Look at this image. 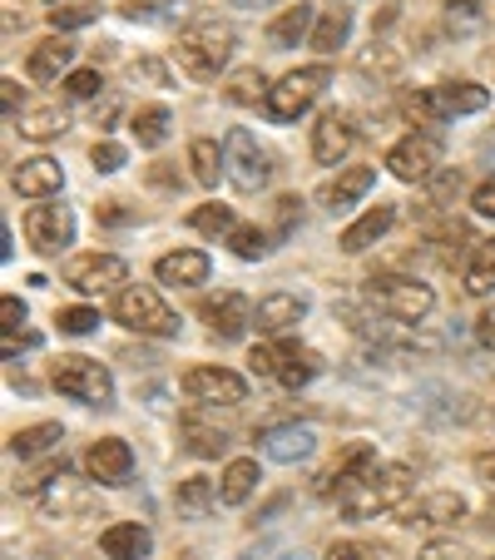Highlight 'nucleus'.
Returning a JSON list of instances; mask_svg holds the SVG:
<instances>
[{"mask_svg": "<svg viewBox=\"0 0 495 560\" xmlns=\"http://www.w3.org/2000/svg\"><path fill=\"white\" fill-rule=\"evenodd\" d=\"M233 45H238V35L228 21H193L179 31L174 55H179V70L189 80H219V70L233 60Z\"/></svg>", "mask_w": 495, "mask_h": 560, "instance_id": "1", "label": "nucleus"}, {"mask_svg": "<svg viewBox=\"0 0 495 560\" xmlns=\"http://www.w3.org/2000/svg\"><path fill=\"white\" fill-rule=\"evenodd\" d=\"M411 501V471L406 466H377V471L362 481L357 491L338 501L352 521H372V516H397L401 506Z\"/></svg>", "mask_w": 495, "mask_h": 560, "instance_id": "2", "label": "nucleus"}, {"mask_svg": "<svg viewBox=\"0 0 495 560\" xmlns=\"http://www.w3.org/2000/svg\"><path fill=\"white\" fill-rule=\"evenodd\" d=\"M485 105H491V95H485L481 85H471V80H446V85H436V90L406 95V115L416 119V125H441V119L475 115V109H485Z\"/></svg>", "mask_w": 495, "mask_h": 560, "instance_id": "3", "label": "nucleus"}, {"mask_svg": "<svg viewBox=\"0 0 495 560\" xmlns=\"http://www.w3.org/2000/svg\"><path fill=\"white\" fill-rule=\"evenodd\" d=\"M115 323H119V328H129V332H139V338H169V332H179V317H174V307L164 303L154 288H144V283L119 288Z\"/></svg>", "mask_w": 495, "mask_h": 560, "instance_id": "4", "label": "nucleus"}, {"mask_svg": "<svg viewBox=\"0 0 495 560\" xmlns=\"http://www.w3.org/2000/svg\"><path fill=\"white\" fill-rule=\"evenodd\" d=\"M327 85H332V70H327V65H307V70L283 74L263 100L268 119H273V125H293L297 115H307V109L317 105V95H322Z\"/></svg>", "mask_w": 495, "mask_h": 560, "instance_id": "5", "label": "nucleus"}, {"mask_svg": "<svg viewBox=\"0 0 495 560\" xmlns=\"http://www.w3.org/2000/svg\"><path fill=\"white\" fill-rule=\"evenodd\" d=\"M50 382H55V392H64V397H74V402H85V407L115 402V377H109V368L95 358H60Z\"/></svg>", "mask_w": 495, "mask_h": 560, "instance_id": "6", "label": "nucleus"}, {"mask_svg": "<svg viewBox=\"0 0 495 560\" xmlns=\"http://www.w3.org/2000/svg\"><path fill=\"white\" fill-rule=\"evenodd\" d=\"M254 372L258 377H273V382H283L287 392H297V387H307V382L317 377V352L313 348H297V342H258L254 348Z\"/></svg>", "mask_w": 495, "mask_h": 560, "instance_id": "7", "label": "nucleus"}, {"mask_svg": "<svg viewBox=\"0 0 495 560\" xmlns=\"http://www.w3.org/2000/svg\"><path fill=\"white\" fill-rule=\"evenodd\" d=\"M223 174L233 179V189L258 194L273 179V159H268V149L248 129H228V139H223Z\"/></svg>", "mask_w": 495, "mask_h": 560, "instance_id": "8", "label": "nucleus"}, {"mask_svg": "<svg viewBox=\"0 0 495 560\" xmlns=\"http://www.w3.org/2000/svg\"><path fill=\"white\" fill-rule=\"evenodd\" d=\"M367 298L387 317H397V323H422V317L436 307V293L426 283H416V278H372Z\"/></svg>", "mask_w": 495, "mask_h": 560, "instance_id": "9", "label": "nucleus"}, {"mask_svg": "<svg viewBox=\"0 0 495 560\" xmlns=\"http://www.w3.org/2000/svg\"><path fill=\"white\" fill-rule=\"evenodd\" d=\"M25 238H31L35 254H64L74 238V213L64 209V203H35L31 213H25Z\"/></svg>", "mask_w": 495, "mask_h": 560, "instance_id": "10", "label": "nucleus"}, {"mask_svg": "<svg viewBox=\"0 0 495 560\" xmlns=\"http://www.w3.org/2000/svg\"><path fill=\"white\" fill-rule=\"evenodd\" d=\"M184 392H189L193 402L203 407H238L248 402V382L228 368H193L184 372Z\"/></svg>", "mask_w": 495, "mask_h": 560, "instance_id": "11", "label": "nucleus"}, {"mask_svg": "<svg viewBox=\"0 0 495 560\" xmlns=\"http://www.w3.org/2000/svg\"><path fill=\"white\" fill-rule=\"evenodd\" d=\"M436 164H441V144H436L432 135H406L401 144H391V154H387V170L397 174L401 184L432 179Z\"/></svg>", "mask_w": 495, "mask_h": 560, "instance_id": "12", "label": "nucleus"}, {"mask_svg": "<svg viewBox=\"0 0 495 560\" xmlns=\"http://www.w3.org/2000/svg\"><path fill=\"white\" fill-rule=\"evenodd\" d=\"M125 278H129V268H125V258H115V254H85L64 268V283L85 298L109 293V288H119Z\"/></svg>", "mask_w": 495, "mask_h": 560, "instance_id": "13", "label": "nucleus"}, {"mask_svg": "<svg viewBox=\"0 0 495 560\" xmlns=\"http://www.w3.org/2000/svg\"><path fill=\"white\" fill-rule=\"evenodd\" d=\"M85 471L99 487H125L129 471H134V452H129V442H119V436H99L85 452Z\"/></svg>", "mask_w": 495, "mask_h": 560, "instance_id": "14", "label": "nucleus"}, {"mask_svg": "<svg viewBox=\"0 0 495 560\" xmlns=\"http://www.w3.org/2000/svg\"><path fill=\"white\" fill-rule=\"evenodd\" d=\"M377 466H381V462H377V452H372V446H352V452L342 456L332 471H322V481H317V497H327V501L338 497V501H342L347 491H357L362 481L377 471Z\"/></svg>", "mask_w": 495, "mask_h": 560, "instance_id": "15", "label": "nucleus"}, {"mask_svg": "<svg viewBox=\"0 0 495 560\" xmlns=\"http://www.w3.org/2000/svg\"><path fill=\"white\" fill-rule=\"evenodd\" d=\"M199 313H203V323H209L219 338H243V332H248V323H254V303H248L243 293H233V288L203 298Z\"/></svg>", "mask_w": 495, "mask_h": 560, "instance_id": "16", "label": "nucleus"}, {"mask_svg": "<svg viewBox=\"0 0 495 560\" xmlns=\"http://www.w3.org/2000/svg\"><path fill=\"white\" fill-rule=\"evenodd\" d=\"M352 144H357V129H352L347 115H338V109H327L322 119L313 125V159L317 164H342V159L352 154Z\"/></svg>", "mask_w": 495, "mask_h": 560, "instance_id": "17", "label": "nucleus"}, {"mask_svg": "<svg viewBox=\"0 0 495 560\" xmlns=\"http://www.w3.org/2000/svg\"><path fill=\"white\" fill-rule=\"evenodd\" d=\"M258 442H263V456H273V462H283V466L307 462V456L317 452V432H313V427H297V422L263 427V432H258Z\"/></svg>", "mask_w": 495, "mask_h": 560, "instance_id": "18", "label": "nucleus"}, {"mask_svg": "<svg viewBox=\"0 0 495 560\" xmlns=\"http://www.w3.org/2000/svg\"><path fill=\"white\" fill-rule=\"evenodd\" d=\"M15 194L21 199H50V194H60L64 184V170H60V159H21V170L11 174Z\"/></svg>", "mask_w": 495, "mask_h": 560, "instance_id": "19", "label": "nucleus"}, {"mask_svg": "<svg viewBox=\"0 0 495 560\" xmlns=\"http://www.w3.org/2000/svg\"><path fill=\"white\" fill-rule=\"evenodd\" d=\"M158 283H169V288H199L209 283V254L203 248H179V254H164L154 264Z\"/></svg>", "mask_w": 495, "mask_h": 560, "instance_id": "20", "label": "nucleus"}, {"mask_svg": "<svg viewBox=\"0 0 495 560\" xmlns=\"http://www.w3.org/2000/svg\"><path fill=\"white\" fill-rule=\"evenodd\" d=\"M99 550H105L109 560H149L154 536H149V526H139V521H115V526L99 536Z\"/></svg>", "mask_w": 495, "mask_h": 560, "instance_id": "21", "label": "nucleus"}, {"mask_svg": "<svg viewBox=\"0 0 495 560\" xmlns=\"http://www.w3.org/2000/svg\"><path fill=\"white\" fill-rule=\"evenodd\" d=\"M397 516L426 521V526H456V521L465 516V497H456V491H432V497H422V501H406Z\"/></svg>", "mask_w": 495, "mask_h": 560, "instance_id": "22", "label": "nucleus"}, {"mask_svg": "<svg viewBox=\"0 0 495 560\" xmlns=\"http://www.w3.org/2000/svg\"><path fill=\"white\" fill-rule=\"evenodd\" d=\"M307 317V298H297V293H268V298H258V307H254V323L263 332H287L293 323H303Z\"/></svg>", "mask_w": 495, "mask_h": 560, "instance_id": "23", "label": "nucleus"}, {"mask_svg": "<svg viewBox=\"0 0 495 560\" xmlns=\"http://www.w3.org/2000/svg\"><path fill=\"white\" fill-rule=\"evenodd\" d=\"M391 223H397V209H391V203H377V209H367L352 229H342V248H347V254H367Z\"/></svg>", "mask_w": 495, "mask_h": 560, "instance_id": "24", "label": "nucleus"}, {"mask_svg": "<svg viewBox=\"0 0 495 560\" xmlns=\"http://www.w3.org/2000/svg\"><path fill=\"white\" fill-rule=\"evenodd\" d=\"M372 184H377V170H372V164H352V170H342L338 179L322 189V203L338 213V209H347V203H357Z\"/></svg>", "mask_w": 495, "mask_h": 560, "instance_id": "25", "label": "nucleus"}, {"mask_svg": "<svg viewBox=\"0 0 495 560\" xmlns=\"http://www.w3.org/2000/svg\"><path fill=\"white\" fill-rule=\"evenodd\" d=\"M297 40H313V5H307V0L287 5V11L268 25V45H273V50H293Z\"/></svg>", "mask_w": 495, "mask_h": 560, "instance_id": "26", "label": "nucleus"}, {"mask_svg": "<svg viewBox=\"0 0 495 560\" xmlns=\"http://www.w3.org/2000/svg\"><path fill=\"white\" fill-rule=\"evenodd\" d=\"M347 35H352V5H327L322 15H317V25H313V50H322V55H332V50H342L347 45Z\"/></svg>", "mask_w": 495, "mask_h": 560, "instance_id": "27", "label": "nucleus"}, {"mask_svg": "<svg viewBox=\"0 0 495 560\" xmlns=\"http://www.w3.org/2000/svg\"><path fill=\"white\" fill-rule=\"evenodd\" d=\"M70 60H74V45L64 35H50V40H40L31 50V80H60L70 70Z\"/></svg>", "mask_w": 495, "mask_h": 560, "instance_id": "28", "label": "nucleus"}, {"mask_svg": "<svg viewBox=\"0 0 495 560\" xmlns=\"http://www.w3.org/2000/svg\"><path fill=\"white\" fill-rule=\"evenodd\" d=\"M258 491V462H248V456H238V462L223 466V481H219V497L223 506H243V501Z\"/></svg>", "mask_w": 495, "mask_h": 560, "instance_id": "29", "label": "nucleus"}, {"mask_svg": "<svg viewBox=\"0 0 495 560\" xmlns=\"http://www.w3.org/2000/svg\"><path fill=\"white\" fill-rule=\"evenodd\" d=\"M219 487H213L209 476H189V481H179V511L189 521H203L213 506H219Z\"/></svg>", "mask_w": 495, "mask_h": 560, "instance_id": "30", "label": "nucleus"}, {"mask_svg": "<svg viewBox=\"0 0 495 560\" xmlns=\"http://www.w3.org/2000/svg\"><path fill=\"white\" fill-rule=\"evenodd\" d=\"M465 293H471V298L495 293V238H485V244H475L471 264H465Z\"/></svg>", "mask_w": 495, "mask_h": 560, "instance_id": "31", "label": "nucleus"}, {"mask_svg": "<svg viewBox=\"0 0 495 560\" xmlns=\"http://www.w3.org/2000/svg\"><path fill=\"white\" fill-rule=\"evenodd\" d=\"M129 129H134L139 149H158V144H164V139H169V109H164V105H149V109H139V115L129 119Z\"/></svg>", "mask_w": 495, "mask_h": 560, "instance_id": "32", "label": "nucleus"}, {"mask_svg": "<svg viewBox=\"0 0 495 560\" xmlns=\"http://www.w3.org/2000/svg\"><path fill=\"white\" fill-rule=\"evenodd\" d=\"M189 164H193V179L203 184V189H213L223 174V149L213 144V139H193L189 144Z\"/></svg>", "mask_w": 495, "mask_h": 560, "instance_id": "33", "label": "nucleus"}, {"mask_svg": "<svg viewBox=\"0 0 495 560\" xmlns=\"http://www.w3.org/2000/svg\"><path fill=\"white\" fill-rule=\"evenodd\" d=\"M15 129H21L25 139H35V144H40V139H55L64 129V109L60 105H40V109H31V115L15 119Z\"/></svg>", "mask_w": 495, "mask_h": 560, "instance_id": "34", "label": "nucleus"}, {"mask_svg": "<svg viewBox=\"0 0 495 560\" xmlns=\"http://www.w3.org/2000/svg\"><path fill=\"white\" fill-rule=\"evenodd\" d=\"M60 442H64V432L55 422L25 427V432L11 436V456H40V452H50V446H60Z\"/></svg>", "mask_w": 495, "mask_h": 560, "instance_id": "35", "label": "nucleus"}, {"mask_svg": "<svg viewBox=\"0 0 495 560\" xmlns=\"http://www.w3.org/2000/svg\"><path fill=\"white\" fill-rule=\"evenodd\" d=\"M268 80H263V70H258V65H248V70H238L228 80V100L233 105H258V100H268Z\"/></svg>", "mask_w": 495, "mask_h": 560, "instance_id": "36", "label": "nucleus"}, {"mask_svg": "<svg viewBox=\"0 0 495 560\" xmlns=\"http://www.w3.org/2000/svg\"><path fill=\"white\" fill-rule=\"evenodd\" d=\"M184 442H189L193 456H223L228 452V436L213 432V427H203L199 417H184Z\"/></svg>", "mask_w": 495, "mask_h": 560, "instance_id": "37", "label": "nucleus"}, {"mask_svg": "<svg viewBox=\"0 0 495 560\" xmlns=\"http://www.w3.org/2000/svg\"><path fill=\"white\" fill-rule=\"evenodd\" d=\"M189 229H199V233H223L228 238L238 223H233V213H228V203H203V209H193L189 213Z\"/></svg>", "mask_w": 495, "mask_h": 560, "instance_id": "38", "label": "nucleus"}, {"mask_svg": "<svg viewBox=\"0 0 495 560\" xmlns=\"http://www.w3.org/2000/svg\"><path fill=\"white\" fill-rule=\"evenodd\" d=\"M228 244H233V254H238V258L258 264V258L268 254V233H263V229H254V223H238V229L228 233Z\"/></svg>", "mask_w": 495, "mask_h": 560, "instance_id": "39", "label": "nucleus"}, {"mask_svg": "<svg viewBox=\"0 0 495 560\" xmlns=\"http://www.w3.org/2000/svg\"><path fill=\"white\" fill-rule=\"evenodd\" d=\"M55 323H60V332H70V338H85V332H95L99 328V307H60L55 313Z\"/></svg>", "mask_w": 495, "mask_h": 560, "instance_id": "40", "label": "nucleus"}, {"mask_svg": "<svg viewBox=\"0 0 495 560\" xmlns=\"http://www.w3.org/2000/svg\"><path fill=\"white\" fill-rule=\"evenodd\" d=\"M99 5H50V25L55 31H80V25H95Z\"/></svg>", "mask_w": 495, "mask_h": 560, "instance_id": "41", "label": "nucleus"}, {"mask_svg": "<svg viewBox=\"0 0 495 560\" xmlns=\"http://www.w3.org/2000/svg\"><path fill=\"white\" fill-rule=\"evenodd\" d=\"M446 31H456V35L481 31V5H475V0H451V5H446Z\"/></svg>", "mask_w": 495, "mask_h": 560, "instance_id": "42", "label": "nucleus"}, {"mask_svg": "<svg viewBox=\"0 0 495 560\" xmlns=\"http://www.w3.org/2000/svg\"><path fill=\"white\" fill-rule=\"evenodd\" d=\"M174 11H184V0H129L125 5L129 21H169Z\"/></svg>", "mask_w": 495, "mask_h": 560, "instance_id": "43", "label": "nucleus"}, {"mask_svg": "<svg viewBox=\"0 0 495 560\" xmlns=\"http://www.w3.org/2000/svg\"><path fill=\"white\" fill-rule=\"evenodd\" d=\"M99 85H105V80H99V70H70V74H64V95H70V100H95Z\"/></svg>", "mask_w": 495, "mask_h": 560, "instance_id": "44", "label": "nucleus"}, {"mask_svg": "<svg viewBox=\"0 0 495 560\" xmlns=\"http://www.w3.org/2000/svg\"><path fill=\"white\" fill-rule=\"evenodd\" d=\"M95 170L99 174H119V170H125V149L109 144V139H105V144H95Z\"/></svg>", "mask_w": 495, "mask_h": 560, "instance_id": "45", "label": "nucleus"}, {"mask_svg": "<svg viewBox=\"0 0 495 560\" xmlns=\"http://www.w3.org/2000/svg\"><path fill=\"white\" fill-rule=\"evenodd\" d=\"M25 323V303L21 298H0V328H5V338H15V328Z\"/></svg>", "mask_w": 495, "mask_h": 560, "instance_id": "46", "label": "nucleus"}, {"mask_svg": "<svg viewBox=\"0 0 495 560\" xmlns=\"http://www.w3.org/2000/svg\"><path fill=\"white\" fill-rule=\"evenodd\" d=\"M471 203H475V213H481V219H495V174L485 184H475Z\"/></svg>", "mask_w": 495, "mask_h": 560, "instance_id": "47", "label": "nucleus"}, {"mask_svg": "<svg viewBox=\"0 0 495 560\" xmlns=\"http://www.w3.org/2000/svg\"><path fill=\"white\" fill-rule=\"evenodd\" d=\"M327 560H377V550L357 546V540H338V546L327 550Z\"/></svg>", "mask_w": 495, "mask_h": 560, "instance_id": "48", "label": "nucleus"}, {"mask_svg": "<svg viewBox=\"0 0 495 560\" xmlns=\"http://www.w3.org/2000/svg\"><path fill=\"white\" fill-rule=\"evenodd\" d=\"M129 74H134V80H154V85H169V70H164L158 60H134Z\"/></svg>", "mask_w": 495, "mask_h": 560, "instance_id": "49", "label": "nucleus"}, {"mask_svg": "<svg viewBox=\"0 0 495 560\" xmlns=\"http://www.w3.org/2000/svg\"><path fill=\"white\" fill-rule=\"evenodd\" d=\"M0 100H5V119H11V125H15V119H21V85H15V80H0Z\"/></svg>", "mask_w": 495, "mask_h": 560, "instance_id": "50", "label": "nucleus"}, {"mask_svg": "<svg viewBox=\"0 0 495 560\" xmlns=\"http://www.w3.org/2000/svg\"><path fill=\"white\" fill-rule=\"evenodd\" d=\"M416 560H461V550H456V540H432V546H422Z\"/></svg>", "mask_w": 495, "mask_h": 560, "instance_id": "51", "label": "nucleus"}, {"mask_svg": "<svg viewBox=\"0 0 495 560\" xmlns=\"http://www.w3.org/2000/svg\"><path fill=\"white\" fill-rule=\"evenodd\" d=\"M475 338H481V348L495 352V307H485L481 323H475Z\"/></svg>", "mask_w": 495, "mask_h": 560, "instance_id": "52", "label": "nucleus"}, {"mask_svg": "<svg viewBox=\"0 0 495 560\" xmlns=\"http://www.w3.org/2000/svg\"><path fill=\"white\" fill-rule=\"evenodd\" d=\"M115 115H119V100H105V105H95V125H99V129H105Z\"/></svg>", "mask_w": 495, "mask_h": 560, "instance_id": "53", "label": "nucleus"}, {"mask_svg": "<svg viewBox=\"0 0 495 560\" xmlns=\"http://www.w3.org/2000/svg\"><path fill=\"white\" fill-rule=\"evenodd\" d=\"M475 471L485 476V487H495V456H481V462H475Z\"/></svg>", "mask_w": 495, "mask_h": 560, "instance_id": "54", "label": "nucleus"}, {"mask_svg": "<svg viewBox=\"0 0 495 560\" xmlns=\"http://www.w3.org/2000/svg\"><path fill=\"white\" fill-rule=\"evenodd\" d=\"M99 219H105V223H125V219H129V213H125V209H119V203H105V209H99Z\"/></svg>", "mask_w": 495, "mask_h": 560, "instance_id": "55", "label": "nucleus"}, {"mask_svg": "<svg viewBox=\"0 0 495 560\" xmlns=\"http://www.w3.org/2000/svg\"><path fill=\"white\" fill-rule=\"evenodd\" d=\"M238 5H248V11H258V5H278V0H238Z\"/></svg>", "mask_w": 495, "mask_h": 560, "instance_id": "56", "label": "nucleus"}, {"mask_svg": "<svg viewBox=\"0 0 495 560\" xmlns=\"http://www.w3.org/2000/svg\"><path fill=\"white\" fill-rule=\"evenodd\" d=\"M283 560H303V556H283Z\"/></svg>", "mask_w": 495, "mask_h": 560, "instance_id": "57", "label": "nucleus"}, {"mask_svg": "<svg viewBox=\"0 0 495 560\" xmlns=\"http://www.w3.org/2000/svg\"><path fill=\"white\" fill-rule=\"evenodd\" d=\"M491 560H495V556H491Z\"/></svg>", "mask_w": 495, "mask_h": 560, "instance_id": "58", "label": "nucleus"}]
</instances>
